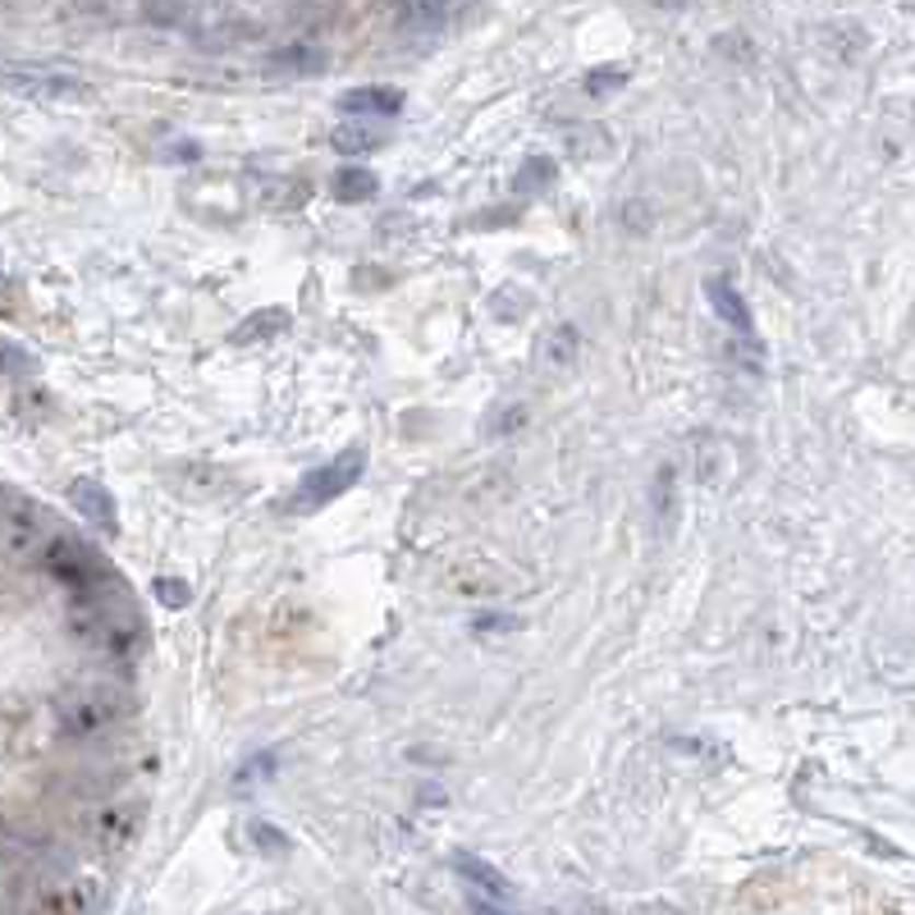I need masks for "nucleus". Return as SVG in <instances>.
I'll return each instance as SVG.
<instances>
[{
  "mask_svg": "<svg viewBox=\"0 0 915 915\" xmlns=\"http://www.w3.org/2000/svg\"><path fill=\"white\" fill-rule=\"evenodd\" d=\"M266 778H275V751L252 755L247 765L234 774V787H252V783H266Z\"/></svg>",
  "mask_w": 915,
  "mask_h": 915,
  "instance_id": "obj_20",
  "label": "nucleus"
},
{
  "mask_svg": "<svg viewBox=\"0 0 915 915\" xmlns=\"http://www.w3.org/2000/svg\"><path fill=\"white\" fill-rule=\"evenodd\" d=\"M339 111L352 119H394L403 111V92L398 88H348L339 96Z\"/></svg>",
  "mask_w": 915,
  "mask_h": 915,
  "instance_id": "obj_8",
  "label": "nucleus"
},
{
  "mask_svg": "<svg viewBox=\"0 0 915 915\" xmlns=\"http://www.w3.org/2000/svg\"><path fill=\"white\" fill-rule=\"evenodd\" d=\"M60 719H65L69 737H101L119 719V700H115V692H73L60 705Z\"/></svg>",
  "mask_w": 915,
  "mask_h": 915,
  "instance_id": "obj_4",
  "label": "nucleus"
},
{
  "mask_svg": "<svg viewBox=\"0 0 915 915\" xmlns=\"http://www.w3.org/2000/svg\"><path fill=\"white\" fill-rule=\"evenodd\" d=\"M151 595H157L165 609H184V604L193 600L188 581H179V577H157V587H151Z\"/></svg>",
  "mask_w": 915,
  "mask_h": 915,
  "instance_id": "obj_22",
  "label": "nucleus"
},
{
  "mask_svg": "<svg viewBox=\"0 0 915 915\" xmlns=\"http://www.w3.org/2000/svg\"><path fill=\"white\" fill-rule=\"evenodd\" d=\"M705 293H709V308H715V316L732 329V339H737V348H742L746 367L760 371V362H765V348H760V339H755V321H751L746 298L737 293L732 279H723V275H709L705 279Z\"/></svg>",
  "mask_w": 915,
  "mask_h": 915,
  "instance_id": "obj_3",
  "label": "nucleus"
},
{
  "mask_svg": "<svg viewBox=\"0 0 915 915\" xmlns=\"http://www.w3.org/2000/svg\"><path fill=\"white\" fill-rule=\"evenodd\" d=\"M655 513H664V518L677 513V476H673V467L655 472Z\"/></svg>",
  "mask_w": 915,
  "mask_h": 915,
  "instance_id": "obj_19",
  "label": "nucleus"
},
{
  "mask_svg": "<svg viewBox=\"0 0 915 915\" xmlns=\"http://www.w3.org/2000/svg\"><path fill=\"white\" fill-rule=\"evenodd\" d=\"M92 906H96V883L79 879V883L60 888V893H50L37 915H92Z\"/></svg>",
  "mask_w": 915,
  "mask_h": 915,
  "instance_id": "obj_11",
  "label": "nucleus"
},
{
  "mask_svg": "<svg viewBox=\"0 0 915 915\" xmlns=\"http://www.w3.org/2000/svg\"><path fill=\"white\" fill-rule=\"evenodd\" d=\"M42 558H46V568L56 572L69 591H92V581L101 577L96 558H92L88 545H79V541H50V545L42 549Z\"/></svg>",
  "mask_w": 915,
  "mask_h": 915,
  "instance_id": "obj_5",
  "label": "nucleus"
},
{
  "mask_svg": "<svg viewBox=\"0 0 915 915\" xmlns=\"http://www.w3.org/2000/svg\"><path fill=\"white\" fill-rule=\"evenodd\" d=\"M252 837H262V847H266V852H275V856H279V852H289V837L279 833V829H270V824H262V820L252 824Z\"/></svg>",
  "mask_w": 915,
  "mask_h": 915,
  "instance_id": "obj_24",
  "label": "nucleus"
},
{
  "mask_svg": "<svg viewBox=\"0 0 915 915\" xmlns=\"http://www.w3.org/2000/svg\"><path fill=\"white\" fill-rule=\"evenodd\" d=\"M134 824H138V810H134V806H111L106 815H101V843H106V847L129 843Z\"/></svg>",
  "mask_w": 915,
  "mask_h": 915,
  "instance_id": "obj_15",
  "label": "nucleus"
},
{
  "mask_svg": "<svg viewBox=\"0 0 915 915\" xmlns=\"http://www.w3.org/2000/svg\"><path fill=\"white\" fill-rule=\"evenodd\" d=\"M165 161H197L201 157V147L197 142H170V151H161Z\"/></svg>",
  "mask_w": 915,
  "mask_h": 915,
  "instance_id": "obj_26",
  "label": "nucleus"
},
{
  "mask_svg": "<svg viewBox=\"0 0 915 915\" xmlns=\"http://www.w3.org/2000/svg\"><path fill=\"white\" fill-rule=\"evenodd\" d=\"M325 65H329V56L312 42H289V46H279L266 56V69L285 73V79H312V73H321Z\"/></svg>",
  "mask_w": 915,
  "mask_h": 915,
  "instance_id": "obj_9",
  "label": "nucleus"
},
{
  "mask_svg": "<svg viewBox=\"0 0 915 915\" xmlns=\"http://www.w3.org/2000/svg\"><path fill=\"white\" fill-rule=\"evenodd\" d=\"M444 19H449V10H440V5H408L398 14L403 28H444Z\"/></svg>",
  "mask_w": 915,
  "mask_h": 915,
  "instance_id": "obj_21",
  "label": "nucleus"
},
{
  "mask_svg": "<svg viewBox=\"0 0 915 915\" xmlns=\"http://www.w3.org/2000/svg\"><path fill=\"white\" fill-rule=\"evenodd\" d=\"M375 193H380V179L371 170H358V165H348L329 179V197L335 201H371Z\"/></svg>",
  "mask_w": 915,
  "mask_h": 915,
  "instance_id": "obj_12",
  "label": "nucleus"
},
{
  "mask_svg": "<svg viewBox=\"0 0 915 915\" xmlns=\"http://www.w3.org/2000/svg\"><path fill=\"white\" fill-rule=\"evenodd\" d=\"M0 88H10L28 101H79L88 96L83 79L56 65H28V60H0Z\"/></svg>",
  "mask_w": 915,
  "mask_h": 915,
  "instance_id": "obj_2",
  "label": "nucleus"
},
{
  "mask_svg": "<svg viewBox=\"0 0 915 915\" xmlns=\"http://www.w3.org/2000/svg\"><path fill=\"white\" fill-rule=\"evenodd\" d=\"M69 503H73V513H83V522H92L96 531H115L119 518H115V495L101 486L96 476H79L69 486Z\"/></svg>",
  "mask_w": 915,
  "mask_h": 915,
  "instance_id": "obj_6",
  "label": "nucleus"
},
{
  "mask_svg": "<svg viewBox=\"0 0 915 915\" xmlns=\"http://www.w3.org/2000/svg\"><path fill=\"white\" fill-rule=\"evenodd\" d=\"M623 83H627V69L600 65V69H591L587 79H581V92H587V96H609V92H618Z\"/></svg>",
  "mask_w": 915,
  "mask_h": 915,
  "instance_id": "obj_18",
  "label": "nucleus"
},
{
  "mask_svg": "<svg viewBox=\"0 0 915 915\" xmlns=\"http://www.w3.org/2000/svg\"><path fill=\"white\" fill-rule=\"evenodd\" d=\"M285 321H289L285 312H262V316H252V321H243L234 339H252V335H270V325H285Z\"/></svg>",
  "mask_w": 915,
  "mask_h": 915,
  "instance_id": "obj_23",
  "label": "nucleus"
},
{
  "mask_svg": "<svg viewBox=\"0 0 915 915\" xmlns=\"http://www.w3.org/2000/svg\"><path fill=\"white\" fill-rule=\"evenodd\" d=\"M362 472H367V449L348 444L339 458H329V463L312 467L308 476L298 480V490L289 495V513H316V508H325L329 499H339L344 490L358 486Z\"/></svg>",
  "mask_w": 915,
  "mask_h": 915,
  "instance_id": "obj_1",
  "label": "nucleus"
},
{
  "mask_svg": "<svg viewBox=\"0 0 915 915\" xmlns=\"http://www.w3.org/2000/svg\"><path fill=\"white\" fill-rule=\"evenodd\" d=\"M449 587L453 591H463V595H486V591H499L503 587V577L486 564H463V568H449Z\"/></svg>",
  "mask_w": 915,
  "mask_h": 915,
  "instance_id": "obj_14",
  "label": "nucleus"
},
{
  "mask_svg": "<svg viewBox=\"0 0 915 915\" xmlns=\"http://www.w3.org/2000/svg\"><path fill=\"white\" fill-rule=\"evenodd\" d=\"M33 358L23 348H10V344H0V371H28Z\"/></svg>",
  "mask_w": 915,
  "mask_h": 915,
  "instance_id": "obj_25",
  "label": "nucleus"
},
{
  "mask_svg": "<svg viewBox=\"0 0 915 915\" xmlns=\"http://www.w3.org/2000/svg\"><path fill=\"white\" fill-rule=\"evenodd\" d=\"M545 362L549 367H572V358H577V325H558V329H549V339H545Z\"/></svg>",
  "mask_w": 915,
  "mask_h": 915,
  "instance_id": "obj_16",
  "label": "nucleus"
},
{
  "mask_svg": "<svg viewBox=\"0 0 915 915\" xmlns=\"http://www.w3.org/2000/svg\"><path fill=\"white\" fill-rule=\"evenodd\" d=\"M518 618H499V614H490V618H476V632H508Z\"/></svg>",
  "mask_w": 915,
  "mask_h": 915,
  "instance_id": "obj_27",
  "label": "nucleus"
},
{
  "mask_svg": "<svg viewBox=\"0 0 915 915\" xmlns=\"http://www.w3.org/2000/svg\"><path fill=\"white\" fill-rule=\"evenodd\" d=\"M390 134L380 129V124H367V119H352V124H339V129H329V147L344 151V157H358V151H375Z\"/></svg>",
  "mask_w": 915,
  "mask_h": 915,
  "instance_id": "obj_10",
  "label": "nucleus"
},
{
  "mask_svg": "<svg viewBox=\"0 0 915 915\" xmlns=\"http://www.w3.org/2000/svg\"><path fill=\"white\" fill-rule=\"evenodd\" d=\"M554 174H558V165H554L549 157H531V161L518 170V193H541V188H549Z\"/></svg>",
  "mask_w": 915,
  "mask_h": 915,
  "instance_id": "obj_17",
  "label": "nucleus"
},
{
  "mask_svg": "<svg viewBox=\"0 0 915 915\" xmlns=\"http://www.w3.org/2000/svg\"><path fill=\"white\" fill-rule=\"evenodd\" d=\"M453 870L472 883L476 902H486V906H499V902H508V893H513V888H508V879L490 866V860H480V856H472V852H458V856H453Z\"/></svg>",
  "mask_w": 915,
  "mask_h": 915,
  "instance_id": "obj_7",
  "label": "nucleus"
},
{
  "mask_svg": "<svg viewBox=\"0 0 915 915\" xmlns=\"http://www.w3.org/2000/svg\"><path fill=\"white\" fill-rule=\"evenodd\" d=\"M476 915H503L499 906H486V902H476Z\"/></svg>",
  "mask_w": 915,
  "mask_h": 915,
  "instance_id": "obj_28",
  "label": "nucleus"
},
{
  "mask_svg": "<svg viewBox=\"0 0 915 915\" xmlns=\"http://www.w3.org/2000/svg\"><path fill=\"white\" fill-rule=\"evenodd\" d=\"M0 289H5V279H0Z\"/></svg>",
  "mask_w": 915,
  "mask_h": 915,
  "instance_id": "obj_29",
  "label": "nucleus"
},
{
  "mask_svg": "<svg viewBox=\"0 0 915 915\" xmlns=\"http://www.w3.org/2000/svg\"><path fill=\"white\" fill-rule=\"evenodd\" d=\"M252 193H257V207H266V211H293L308 201V188L298 179H257Z\"/></svg>",
  "mask_w": 915,
  "mask_h": 915,
  "instance_id": "obj_13",
  "label": "nucleus"
}]
</instances>
